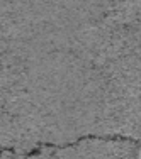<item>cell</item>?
I'll return each mask as SVG.
<instances>
[{
	"mask_svg": "<svg viewBox=\"0 0 141 159\" xmlns=\"http://www.w3.org/2000/svg\"><path fill=\"white\" fill-rule=\"evenodd\" d=\"M141 137V20L78 31L0 83V159Z\"/></svg>",
	"mask_w": 141,
	"mask_h": 159,
	"instance_id": "obj_1",
	"label": "cell"
}]
</instances>
